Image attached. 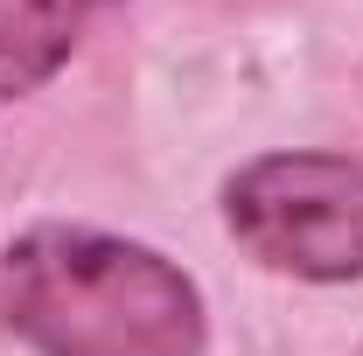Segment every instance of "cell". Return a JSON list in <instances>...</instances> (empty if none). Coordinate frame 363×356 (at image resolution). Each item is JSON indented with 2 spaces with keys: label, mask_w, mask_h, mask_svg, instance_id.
Returning a JSON list of instances; mask_svg holds the SVG:
<instances>
[{
  "label": "cell",
  "mask_w": 363,
  "mask_h": 356,
  "mask_svg": "<svg viewBox=\"0 0 363 356\" xmlns=\"http://www.w3.org/2000/svg\"><path fill=\"white\" fill-rule=\"evenodd\" d=\"M0 321L35 356H203L196 279L140 238L28 223L0 252Z\"/></svg>",
  "instance_id": "1"
},
{
  "label": "cell",
  "mask_w": 363,
  "mask_h": 356,
  "mask_svg": "<svg viewBox=\"0 0 363 356\" xmlns=\"http://www.w3.org/2000/svg\"><path fill=\"white\" fill-rule=\"evenodd\" d=\"M230 238L286 279H363V168L350 154H259L224 182Z\"/></svg>",
  "instance_id": "2"
},
{
  "label": "cell",
  "mask_w": 363,
  "mask_h": 356,
  "mask_svg": "<svg viewBox=\"0 0 363 356\" xmlns=\"http://www.w3.org/2000/svg\"><path fill=\"white\" fill-rule=\"evenodd\" d=\"M112 0H0V105L43 91Z\"/></svg>",
  "instance_id": "3"
}]
</instances>
